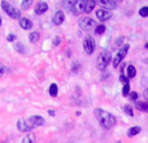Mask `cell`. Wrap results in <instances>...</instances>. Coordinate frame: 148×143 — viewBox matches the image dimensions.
Returning <instances> with one entry per match:
<instances>
[{"label": "cell", "mask_w": 148, "mask_h": 143, "mask_svg": "<svg viewBox=\"0 0 148 143\" xmlns=\"http://www.w3.org/2000/svg\"><path fill=\"white\" fill-rule=\"evenodd\" d=\"M94 113H95L96 120L99 121V124L104 129H112L113 126L117 124V120H116L114 116H113L112 113L107 112V111L101 109V108H96V109L94 111Z\"/></svg>", "instance_id": "cell-1"}, {"label": "cell", "mask_w": 148, "mask_h": 143, "mask_svg": "<svg viewBox=\"0 0 148 143\" xmlns=\"http://www.w3.org/2000/svg\"><path fill=\"white\" fill-rule=\"evenodd\" d=\"M1 9L9 16L10 18H16V20H20L21 18V10H18L17 8H14L10 3L8 1H1Z\"/></svg>", "instance_id": "cell-2"}, {"label": "cell", "mask_w": 148, "mask_h": 143, "mask_svg": "<svg viewBox=\"0 0 148 143\" xmlns=\"http://www.w3.org/2000/svg\"><path fill=\"white\" fill-rule=\"evenodd\" d=\"M84 4H86V1H83V0H75V1H69L66 5L69 7L70 13H73L74 16H78L82 12H84Z\"/></svg>", "instance_id": "cell-3"}, {"label": "cell", "mask_w": 148, "mask_h": 143, "mask_svg": "<svg viewBox=\"0 0 148 143\" xmlns=\"http://www.w3.org/2000/svg\"><path fill=\"white\" fill-rule=\"evenodd\" d=\"M110 59H112V56H110L109 52H107V51L101 52V54L99 55V57H97V69L101 70V72L105 70L107 67L109 65Z\"/></svg>", "instance_id": "cell-4"}, {"label": "cell", "mask_w": 148, "mask_h": 143, "mask_svg": "<svg viewBox=\"0 0 148 143\" xmlns=\"http://www.w3.org/2000/svg\"><path fill=\"white\" fill-rule=\"evenodd\" d=\"M78 25H79V28L84 31H90V30H92V29H96V22L90 17L81 18V20L78 21Z\"/></svg>", "instance_id": "cell-5"}, {"label": "cell", "mask_w": 148, "mask_h": 143, "mask_svg": "<svg viewBox=\"0 0 148 143\" xmlns=\"http://www.w3.org/2000/svg\"><path fill=\"white\" fill-rule=\"evenodd\" d=\"M129 48H130V46H129V44H125V46H122V47L120 48L118 54L116 55L114 60H113V67H114V68H118V65H120L121 63H122V60L125 59V56L127 55Z\"/></svg>", "instance_id": "cell-6"}, {"label": "cell", "mask_w": 148, "mask_h": 143, "mask_svg": "<svg viewBox=\"0 0 148 143\" xmlns=\"http://www.w3.org/2000/svg\"><path fill=\"white\" fill-rule=\"evenodd\" d=\"M83 48H84V52H86L87 55H91L92 52L95 51V41H94V38H92V36L87 35L86 38H84Z\"/></svg>", "instance_id": "cell-7"}, {"label": "cell", "mask_w": 148, "mask_h": 143, "mask_svg": "<svg viewBox=\"0 0 148 143\" xmlns=\"http://www.w3.org/2000/svg\"><path fill=\"white\" fill-rule=\"evenodd\" d=\"M17 129L20 131H22V133H30L34 128L27 122V120H18L17 121Z\"/></svg>", "instance_id": "cell-8"}, {"label": "cell", "mask_w": 148, "mask_h": 143, "mask_svg": "<svg viewBox=\"0 0 148 143\" xmlns=\"http://www.w3.org/2000/svg\"><path fill=\"white\" fill-rule=\"evenodd\" d=\"M27 122L30 124L33 128H38V126L44 125L46 121H44V118L42 117V116H31V117L27 118Z\"/></svg>", "instance_id": "cell-9"}, {"label": "cell", "mask_w": 148, "mask_h": 143, "mask_svg": "<svg viewBox=\"0 0 148 143\" xmlns=\"http://www.w3.org/2000/svg\"><path fill=\"white\" fill-rule=\"evenodd\" d=\"M96 17L99 21H107L112 17V12L108 9H104V8H100V9L96 10Z\"/></svg>", "instance_id": "cell-10"}, {"label": "cell", "mask_w": 148, "mask_h": 143, "mask_svg": "<svg viewBox=\"0 0 148 143\" xmlns=\"http://www.w3.org/2000/svg\"><path fill=\"white\" fill-rule=\"evenodd\" d=\"M52 21H53L55 25H61V23L65 21V13L62 12V10H57V12L55 13Z\"/></svg>", "instance_id": "cell-11"}, {"label": "cell", "mask_w": 148, "mask_h": 143, "mask_svg": "<svg viewBox=\"0 0 148 143\" xmlns=\"http://www.w3.org/2000/svg\"><path fill=\"white\" fill-rule=\"evenodd\" d=\"M48 10V4L46 1H39L38 4L35 5V13L36 14H43Z\"/></svg>", "instance_id": "cell-12"}, {"label": "cell", "mask_w": 148, "mask_h": 143, "mask_svg": "<svg viewBox=\"0 0 148 143\" xmlns=\"http://www.w3.org/2000/svg\"><path fill=\"white\" fill-rule=\"evenodd\" d=\"M99 4L103 5V7H104V9L107 8L108 10H109V9H114V8H117V5H118L117 3L112 1V0H100Z\"/></svg>", "instance_id": "cell-13"}, {"label": "cell", "mask_w": 148, "mask_h": 143, "mask_svg": "<svg viewBox=\"0 0 148 143\" xmlns=\"http://www.w3.org/2000/svg\"><path fill=\"white\" fill-rule=\"evenodd\" d=\"M20 26L23 29V30H30L31 28H33V22H31L29 18H25V17H21L20 18Z\"/></svg>", "instance_id": "cell-14"}, {"label": "cell", "mask_w": 148, "mask_h": 143, "mask_svg": "<svg viewBox=\"0 0 148 143\" xmlns=\"http://www.w3.org/2000/svg\"><path fill=\"white\" fill-rule=\"evenodd\" d=\"M135 76H136L135 67H134V65H127V68H126V77L130 79V78H134Z\"/></svg>", "instance_id": "cell-15"}, {"label": "cell", "mask_w": 148, "mask_h": 143, "mask_svg": "<svg viewBox=\"0 0 148 143\" xmlns=\"http://www.w3.org/2000/svg\"><path fill=\"white\" fill-rule=\"evenodd\" d=\"M95 5H96V1H94V0H87L86 4H84V13L92 12V9L95 8Z\"/></svg>", "instance_id": "cell-16"}, {"label": "cell", "mask_w": 148, "mask_h": 143, "mask_svg": "<svg viewBox=\"0 0 148 143\" xmlns=\"http://www.w3.org/2000/svg\"><path fill=\"white\" fill-rule=\"evenodd\" d=\"M135 108L142 112H148V102H138L135 104Z\"/></svg>", "instance_id": "cell-17"}, {"label": "cell", "mask_w": 148, "mask_h": 143, "mask_svg": "<svg viewBox=\"0 0 148 143\" xmlns=\"http://www.w3.org/2000/svg\"><path fill=\"white\" fill-rule=\"evenodd\" d=\"M142 131V128L140 126H133V128H130L127 130V135L129 137H135L136 134H139Z\"/></svg>", "instance_id": "cell-18"}, {"label": "cell", "mask_w": 148, "mask_h": 143, "mask_svg": "<svg viewBox=\"0 0 148 143\" xmlns=\"http://www.w3.org/2000/svg\"><path fill=\"white\" fill-rule=\"evenodd\" d=\"M39 38H40V33H39V31H33V33H30V35H29V41H30V43H35V42H38Z\"/></svg>", "instance_id": "cell-19"}, {"label": "cell", "mask_w": 148, "mask_h": 143, "mask_svg": "<svg viewBox=\"0 0 148 143\" xmlns=\"http://www.w3.org/2000/svg\"><path fill=\"white\" fill-rule=\"evenodd\" d=\"M57 94H59V87H57V85L51 83V86H49V95H51L52 98H56Z\"/></svg>", "instance_id": "cell-20"}, {"label": "cell", "mask_w": 148, "mask_h": 143, "mask_svg": "<svg viewBox=\"0 0 148 143\" xmlns=\"http://www.w3.org/2000/svg\"><path fill=\"white\" fill-rule=\"evenodd\" d=\"M22 143H35V137H34V134L27 133L25 137H23Z\"/></svg>", "instance_id": "cell-21"}, {"label": "cell", "mask_w": 148, "mask_h": 143, "mask_svg": "<svg viewBox=\"0 0 148 143\" xmlns=\"http://www.w3.org/2000/svg\"><path fill=\"white\" fill-rule=\"evenodd\" d=\"M123 111H125V113L127 116H130V117H133V116H134V112H133V108H131V105L126 104L125 107H123Z\"/></svg>", "instance_id": "cell-22"}, {"label": "cell", "mask_w": 148, "mask_h": 143, "mask_svg": "<svg viewBox=\"0 0 148 143\" xmlns=\"http://www.w3.org/2000/svg\"><path fill=\"white\" fill-rule=\"evenodd\" d=\"M104 31H105V26L103 25V23L99 26H96V29H95V34H97V35H101Z\"/></svg>", "instance_id": "cell-23"}, {"label": "cell", "mask_w": 148, "mask_h": 143, "mask_svg": "<svg viewBox=\"0 0 148 143\" xmlns=\"http://www.w3.org/2000/svg\"><path fill=\"white\" fill-rule=\"evenodd\" d=\"M16 50H17V51L18 52H20V54H25V52H26V50H25V47H23V44L22 43H21V42H20V43H16Z\"/></svg>", "instance_id": "cell-24"}, {"label": "cell", "mask_w": 148, "mask_h": 143, "mask_svg": "<svg viewBox=\"0 0 148 143\" xmlns=\"http://www.w3.org/2000/svg\"><path fill=\"white\" fill-rule=\"evenodd\" d=\"M122 95L123 96H129L130 95V83L129 85H125L122 89Z\"/></svg>", "instance_id": "cell-25"}, {"label": "cell", "mask_w": 148, "mask_h": 143, "mask_svg": "<svg viewBox=\"0 0 148 143\" xmlns=\"http://www.w3.org/2000/svg\"><path fill=\"white\" fill-rule=\"evenodd\" d=\"M139 16H142V17H147L148 16V7H143L139 9Z\"/></svg>", "instance_id": "cell-26"}, {"label": "cell", "mask_w": 148, "mask_h": 143, "mask_svg": "<svg viewBox=\"0 0 148 143\" xmlns=\"http://www.w3.org/2000/svg\"><path fill=\"white\" fill-rule=\"evenodd\" d=\"M31 0H25V1H22L21 3V8H22V9H26V8H29L31 5Z\"/></svg>", "instance_id": "cell-27"}, {"label": "cell", "mask_w": 148, "mask_h": 143, "mask_svg": "<svg viewBox=\"0 0 148 143\" xmlns=\"http://www.w3.org/2000/svg\"><path fill=\"white\" fill-rule=\"evenodd\" d=\"M120 81L122 82L123 85H129V78L126 76H123V74H121L120 76Z\"/></svg>", "instance_id": "cell-28"}, {"label": "cell", "mask_w": 148, "mask_h": 143, "mask_svg": "<svg viewBox=\"0 0 148 143\" xmlns=\"http://www.w3.org/2000/svg\"><path fill=\"white\" fill-rule=\"evenodd\" d=\"M7 70H8V69H7V68H5V67H4V65H3V64H1V63H0V78H1V77H3V76H4V74H5V73H7Z\"/></svg>", "instance_id": "cell-29"}, {"label": "cell", "mask_w": 148, "mask_h": 143, "mask_svg": "<svg viewBox=\"0 0 148 143\" xmlns=\"http://www.w3.org/2000/svg\"><path fill=\"white\" fill-rule=\"evenodd\" d=\"M139 98V94L138 92H130V99L133 100V102H136Z\"/></svg>", "instance_id": "cell-30"}, {"label": "cell", "mask_w": 148, "mask_h": 143, "mask_svg": "<svg viewBox=\"0 0 148 143\" xmlns=\"http://www.w3.org/2000/svg\"><path fill=\"white\" fill-rule=\"evenodd\" d=\"M7 41L8 42H14L16 41V35L14 34H9V35L7 36Z\"/></svg>", "instance_id": "cell-31"}, {"label": "cell", "mask_w": 148, "mask_h": 143, "mask_svg": "<svg viewBox=\"0 0 148 143\" xmlns=\"http://www.w3.org/2000/svg\"><path fill=\"white\" fill-rule=\"evenodd\" d=\"M60 42H61V38H60V36H56V38L53 39V46H59Z\"/></svg>", "instance_id": "cell-32"}, {"label": "cell", "mask_w": 148, "mask_h": 143, "mask_svg": "<svg viewBox=\"0 0 148 143\" xmlns=\"http://www.w3.org/2000/svg\"><path fill=\"white\" fill-rule=\"evenodd\" d=\"M79 69V64H78V63H74V67H73V69H72V72H73V73H77V70H78Z\"/></svg>", "instance_id": "cell-33"}, {"label": "cell", "mask_w": 148, "mask_h": 143, "mask_svg": "<svg viewBox=\"0 0 148 143\" xmlns=\"http://www.w3.org/2000/svg\"><path fill=\"white\" fill-rule=\"evenodd\" d=\"M143 96H144V99H146L147 102H148V89H147V90H144V91H143Z\"/></svg>", "instance_id": "cell-34"}, {"label": "cell", "mask_w": 148, "mask_h": 143, "mask_svg": "<svg viewBox=\"0 0 148 143\" xmlns=\"http://www.w3.org/2000/svg\"><path fill=\"white\" fill-rule=\"evenodd\" d=\"M48 115H51V116H55V111H53V109H49V111H48Z\"/></svg>", "instance_id": "cell-35"}, {"label": "cell", "mask_w": 148, "mask_h": 143, "mask_svg": "<svg viewBox=\"0 0 148 143\" xmlns=\"http://www.w3.org/2000/svg\"><path fill=\"white\" fill-rule=\"evenodd\" d=\"M0 26H1V16H0Z\"/></svg>", "instance_id": "cell-36"}, {"label": "cell", "mask_w": 148, "mask_h": 143, "mask_svg": "<svg viewBox=\"0 0 148 143\" xmlns=\"http://www.w3.org/2000/svg\"><path fill=\"white\" fill-rule=\"evenodd\" d=\"M146 48L148 50V43H146Z\"/></svg>", "instance_id": "cell-37"}, {"label": "cell", "mask_w": 148, "mask_h": 143, "mask_svg": "<svg viewBox=\"0 0 148 143\" xmlns=\"http://www.w3.org/2000/svg\"><path fill=\"white\" fill-rule=\"evenodd\" d=\"M147 61H148V59H147Z\"/></svg>", "instance_id": "cell-38"}]
</instances>
